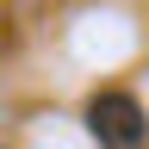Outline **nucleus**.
I'll use <instances>...</instances> for the list:
<instances>
[{"mask_svg": "<svg viewBox=\"0 0 149 149\" xmlns=\"http://www.w3.org/2000/svg\"><path fill=\"white\" fill-rule=\"evenodd\" d=\"M87 130L100 137V149H143L149 143V118L137 106V93H93L87 100Z\"/></svg>", "mask_w": 149, "mask_h": 149, "instance_id": "1", "label": "nucleus"}]
</instances>
